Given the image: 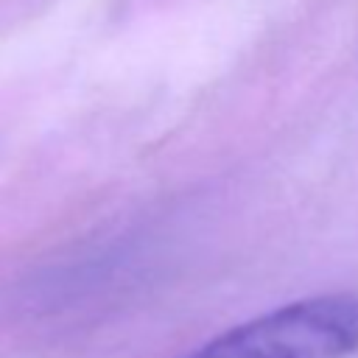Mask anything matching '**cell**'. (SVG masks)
Returning a JSON list of instances; mask_svg holds the SVG:
<instances>
[{
    "mask_svg": "<svg viewBox=\"0 0 358 358\" xmlns=\"http://www.w3.org/2000/svg\"><path fill=\"white\" fill-rule=\"evenodd\" d=\"M358 352V296L327 294L255 316L185 358H350Z\"/></svg>",
    "mask_w": 358,
    "mask_h": 358,
    "instance_id": "6da1fadb",
    "label": "cell"
}]
</instances>
